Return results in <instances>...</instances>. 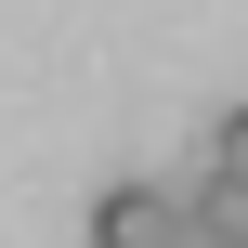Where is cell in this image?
<instances>
[{
    "mask_svg": "<svg viewBox=\"0 0 248 248\" xmlns=\"http://www.w3.org/2000/svg\"><path fill=\"white\" fill-rule=\"evenodd\" d=\"M183 235V196L170 183H105L92 196V248H170Z\"/></svg>",
    "mask_w": 248,
    "mask_h": 248,
    "instance_id": "obj_1",
    "label": "cell"
},
{
    "mask_svg": "<svg viewBox=\"0 0 248 248\" xmlns=\"http://www.w3.org/2000/svg\"><path fill=\"white\" fill-rule=\"evenodd\" d=\"M183 222L222 235V248H248V183H209V170H196V183H183Z\"/></svg>",
    "mask_w": 248,
    "mask_h": 248,
    "instance_id": "obj_2",
    "label": "cell"
},
{
    "mask_svg": "<svg viewBox=\"0 0 248 248\" xmlns=\"http://www.w3.org/2000/svg\"><path fill=\"white\" fill-rule=\"evenodd\" d=\"M170 248H222V235H196V222H183V235H170Z\"/></svg>",
    "mask_w": 248,
    "mask_h": 248,
    "instance_id": "obj_4",
    "label": "cell"
},
{
    "mask_svg": "<svg viewBox=\"0 0 248 248\" xmlns=\"http://www.w3.org/2000/svg\"><path fill=\"white\" fill-rule=\"evenodd\" d=\"M209 183H248V105H222V131H209Z\"/></svg>",
    "mask_w": 248,
    "mask_h": 248,
    "instance_id": "obj_3",
    "label": "cell"
}]
</instances>
